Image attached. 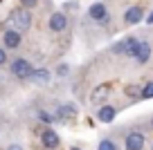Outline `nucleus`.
I'll use <instances>...</instances> for the list:
<instances>
[{
	"label": "nucleus",
	"mask_w": 153,
	"mask_h": 150,
	"mask_svg": "<svg viewBox=\"0 0 153 150\" xmlns=\"http://www.w3.org/2000/svg\"><path fill=\"white\" fill-rule=\"evenodd\" d=\"M11 23L18 29H27L32 25V16H29L27 9H16V11H11Z\"/></svg>",
	"instance_id": "obj_1"
},
{
	"label": "nucleus",
	"mask_w": 153,
	"mask_h": 150,
	"mask_svg": "<svg viewBox=\"0 0 153 150\" xmlns=\"http://www.w3.org/2000/svg\"><path fill=\"white\" fill-rule=\"evenodd\" d=\"M137 45H140V43L135 40V38H124V40H120L117 45H115V52L126 54V56H135V52H137Z\"/></svg>",
	"instance_id": "obj_2"
},
{
	"label": "nucleus",
	"mask_w": 153,
	"mask_h": 150,
	"mask_svg": "<svg viewBox=\"0 0 153 150\" xmlns=\"http://www.w3.org/2000/svg\"><path fill=\"white\" fill-rule=\"evenodd\" d=\"M11 72H14L18 79H29V74H32V65H29L27 61H23V58H18V61L11 63Z\"/></svg>",
	"instance_id": "obj_3"
},
{
	"label": "nucleus",
	"mask_w": 153,
	"mask_h": 150,
	"mask_svg": "<svg viewBox=\"0 0 153 150\" xmlns=\"http://www.w3.org/2000/svg\"><path fill=\"white\" fill-rule=\"evenodd\" d=\"M142 146H144V137L140 132H131L126 137V150H142Z\"/></svg>",
	"instance_id": "obj_4"
},
{
	"label": "nucleus",
	"mask_w": 153,
	"mask_h": 150,
	"mask_svg": "<svg viewBox=\"0 0 153 150\" xmlns=\"http://www.w3.org/2000/svg\"><path fill=\"white\" fill-rule=\"evenodd\" d=\"M88 14H90L92 20H108V11H106V7L101 5V2H95V5L88 9Z\"/></svg>",
	"instance_id": "obj_5"
},
{
	"label": "nucleus",
	"mask_w": 153,
	"mask_h": 150,
	"mask_svg": "<svg viewBox=\"0 0 153 150\" xmlns=\"http://www.w3.org/2000/svg\"><path fill=\"white\" fill-rule=\"evenodd\" d=\"M65 25H68V16L65 14H54L52 18H50V29H54V32L65 29Z\"/></svg>",
	"instance_id": "obj_6"
},
{
	"label": "nucleus",
	"mask_w": 153,
	"mask_h": 150,
	"mask_svg": "<svg viewBox=\"0 0 153 150\" xmlns=\"http://www.w3.org/2000/svg\"><path fill=\"white\" fill-rule=\"evenodd\" d=\"M142 16H144L142 7H131V9L126 11L124 20H126V23H128V25H135V23H140V20H142Z\"/></svg>",
	"instance_id": "obj_7"
},
{
	"label": "nucleus",
	"mask_w": 153,
	"mask_h": 150,
	"mask_svg": "<svg viewBox=\"0 0 153 150\" xmlns=\"http://www.w3.org/2000/svg\"><path fill=\"white\" fill-rule=\"evenodd\" d=\"M97 117H99L104 123H110L115 119V108H110V105H101L99 112H97Z\"/></svg>",
	"instance_id": "obj_8"
},
{
	"label": "nucleus",
	"mask_w": 153,
	"mask_h": 150,
	"mask_svg": "<svg viewBox=\"0 0 153 150\" xmlns=\"http://www.w3.org/2000/svg\"><path fill=\"white\" fill-rule=\"evenodd\" d=\"M135 56H137L140 63L149 61V56H151V45H149V43H140V45H137V52H135Z\"/></svg>",
	"instance_id": "obj_9"
},
{
	"label": "nucleus",
	"mask_w": 153,
	"mask_h": 150,
	"mask_svg": "<svg viewBox=\"0 0 153 150\" xmlns=\"http://www.w3.org/2000/svg\"><path fill=\"white\" fill-rule=\"evenodd\" d=\"M5 45L11 47V49H14V47H18V45H20V34L14 32V29H11V32H7V34H5Z\"/></svg>",
	"instance_id": "obj_10"
},
{
	"label": "nucleus",
	"mask_w": 153,
	"mask_h": 150,
	"mask_svg": "<svg viewBox=\"0 0 153 150\" xmlns=\"http://www.w3.org/2000/svg\"><path fill=\"white\" fill-rule=\"evenodd\" d=\"M43 143L48 146V148H56V146H59V137L54 135L52 130H45L43 132Z\"/></svg>",
	"instance_id": "obj_11"
},
{
	"label": "nucleus",
	"mask_w": 153,
	"mask_h": 150,
	"mask_svg": "<svg viewBox=\"0 0 153 150\" xmlns=\"http://www.w3.org/2000/svg\"><path fill=\"white\" fill-rule=\"evenodd\" d=\"M29 79H32V81H38V83H45V81L50 79V72H48V70H32Z\"/></svg>",
	"instance_id": "obj_12"
},
{
	"label": "nucleus",
	"mask_w": 153,
	"mask_h": 150,
	"mask_svg": "<svg viewBox=\"0 0 153 150\" xmlns=\"http://www.w3.org/2000/svg\"><path fill=\"white\" fill-rule=\"evenodd\" d=\"M59 117L61 119H72L74 117V110L72 108H59Z\"/></svg>",
	"instance_id": "obj_13"
},
{
	"label": "nucleus",
	"mask_w": 153,
	"mask_h": 150,
	"mask_svg": "<svg viewBox=\"0 0 153 150\" xmlns=\"http://www.w3.org/2000/svg\"><path fill=\"white\" fill-rule=\"evenodd\" d=\"M142 96H144V99H153V83H149L146 88L142 90Z\"/></svg>",
	"instance_id": "obj_14"
},
{
	"label": "nucleus",
	"mask_w": 153,
	"mask_h": 150,
	"mask_svg": "<svg viewBox=\"0 0 153 150\" xmlns=\"http://www.w3.org/2000/svg\"><path fill=\"white\" fill-rule=\"evenodd\" d=\"M106 92H108V90H106V85H101V88H99V90H97V92H95V94H92V99H95V101H99V99H101V96H106Z\"/></svg>",
	"instance_id": "obj_15"
},
{
	"label": "nucleus",
	"mask_w": 153,
	"mask_h": 150,
	"mask_svg": "<svg viewBox=\"0 0 153 150\" xmlns=\"http://www.w3.org/2000/svg\"><path fill=\"white\" fill-rule=\"evenodd\" d=\"M99 150H117V148H115L113 141H101V143H99Z\"/></svg>",
	"instance_id": "obj_16"
},
{
	"label": "nucleus",
	"mask_w": 153,
	"mask_h": 150,
	"mask_svg": "<svg viewBox=\"0 0 153 150\" xmlns=\"http://www.w3.org/2000/svg\"><path fill=\"white\" fill-rule=\"evenodd\" d=\"M20 2H23L25 7H34V5H36V2H38V0H20Z\"/></svg>",
	"instance_id": "obj_17"
},
{
	"label": "nucleus",
	"mask_w": 153,
	"mask_h": 150,
	"mask_svg": "<svg viewBox=\"0 0 153 150\" xmlns=\"http://www.w3.org/2000/svg\"><path fill=\"white\" fill-rule=\"evenodd\" d=\"M59 74H61V76L68 74V65H61V67H59Z\"/></svg>",
	"instance_id": "obj_18"
},
{
	"label": "nucleus",
	"mask_w": 153,
	"mask_h": 150,
	"mask_svg": "<svg viewBox=\"0 0 153 150\" xmlns=\"http://www.w3.org/2000/svg\"><path fill=\"white\" fill-rule=\"evenodd\" d=\"M7 150H23V148H20L18 143H14V146H9V148H7Z\"/></svg>",
	"instance_id": "obj_19"
},
{
	"label": "nucleus",
	"mask_w": 153,
	"mask_h": 150,
	"mask_svg": "<svg viewBox=\"0 0 153 150\" xmlns=\"http://www.w3.org/2000/svg\"><path fill=\"white\" fill-rule=\"evenodd\" d=\"M5 58H7V56H5V52H2V49H0V65H2V63H5Z\"/></svg>",
	"instance_id": "obj_20"
},
{
	"label": "nucleus",
	"mask_w": 153,
	"mask_h": 150,
	"mask_svg": "<svg viewBox=\"0 0 153 150\" xmlns=\"http://www.w3.org/2000/svg\"><path fill=\"white\" fill-rule=\"evenodd\" d=\"M146 23H151V25H153V11H151V14H149V18H146Z\"/></svg>",
	"instance_id": "obj_21"
}]
</instances>
